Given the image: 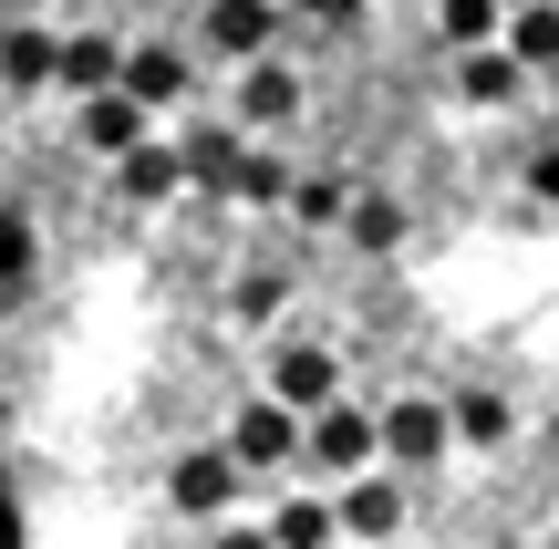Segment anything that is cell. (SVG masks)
I'll return each instance as SVG.
<instances>
[{"label":"cell","mask_w":559,"mask_h":549,"mask_svg":"<svg viewBox=\"0 0 559 549\" xmlns=\"http://www.w3.org/2000/svg\"><path fill=\"white\" fill-rule=\"evenodd\" d=\"M508 549H519V539H508Z\"/></svg>","instance_id":"4316f807"},{"label":"cell","mask_w":559,"mask_h":549,"mask_svg":"<svg viewBox=\"0 0 559 549\" xmlns=\"http://www.w3.org/2000/svg\"><path fill=\"white\" fill-rule=\"evenodd\" d=\"M145 115H156V104H145L135 83H104V94H83V145H94V156H124V145H145Z\"/></svg>","instance_id":"52a82bcc"},{"label":"cell","mask_w":559,"mask_h":549,"mask_svg":"<svg viewBox=\"0 0 559 549\" xmlns=\"http://www.w3.org/2000/svg\"><path fill=\"white\" fill-rule=\"evenodd\" d=\"M228 446L249 456V477H270V467H290V456H311V415H300L290 394H260V405L228 415Z\"/></svg>","instance_id":"3957f363"},{"label":"cell","mask_w":559,"mask_h":549,"mask_svg":"<svg viewBox=\"0 0 559 549\" xmlns=\"http://www.w3.org/2000/svg\"><path fill=\"white\" fill-rule=\"evenodd\" d=\"M528 62L508 52V41H477V52H456V104H477V115H498V104H519Z\"/></svg>","instance_id":"9c48e42d"},{"label":"cell","mask_w":559,"mask_h":549,"mask_svg":"<svg viewBox=\"0 0 559 549\" xmlns=\"http://www.w3.org/2000/svg\"><path fill=\"white\" fill-rule=\"evenodd\" d=\"M52 83H62L73 104H83V94H104V83H124V41H104V32H73V41H62V73H52Z\"/></svg>","instance_id":"7c38bea8"},{"label":"cell","mask_w":559,"mask_h":549,"mask_svg":"<svg viewBox=\"0 0 559 549\" xmlns=\"http://www.w3.org/2000/svg\"><path fill=\"white\" fill-rule=\"evenodd\" d=\"M270 539L280 549H332L342 539V498H280V509H270Z\"/></svg>","instance_id":"5bb4252c"},{"label":"cell","mask_w":559,"mask_h":549,"mask_svg":"<svg viewBox=\"0 0 559 549\" xmlns=\"http://www.w3.org/2000/svg\"><path fill=\"white\" fill-rule=\"evenodd\" d=\"M508 435H519V405H508L498 384H466V394H456V446H466V456H498Z\"/></svg>","instance_id":"8fae6325"},{"label":"cell","mask_w":559,"mask_h":549,"mask_svg":"<svg viewBox=\"0 0 559 549\" xmlns=\"http://www.w3.org/2000/svg\"><path fill=\"white\" fill-rule=\"evenodd\" d=\"M21 270H32V218L0 207V281H21Z\"/></svg>","instance_id":"44dd1931"},{"label":"cell","mask_w":559,"mask_h":549,"mask_svg":"<svg viewBox=\"0 0 559 549\" xmlns=\"http://www.w3.org/2000/svg\"><path fill=\"white\" fill-rule=\"evenodd\" d=\"M228 198H249V207H290V166H280V156H239Z\"/></svg>","instance_id":"d6986e66"},{"label":"cell","mask_w":559,"mask_h":549,"mask_svg":"<svg viewBox=\"0 0 559 549\" xmlns=\"http://www.w3.org/2000/svg\"><path fill=\"white\" fill-rule=\"evenodd\" d=\"M508 52H519L528 73H549L559 62V0H519V11H508Z\"/></svg>","instance_id":"2e32d148"},{"label":"cell","mask_w":559,"mask_h":549,"mask_svg":"<svg viewBox=\"0 0 559 549\" xmlns=\"http://www.w3.org/2000/svg\"><path fill=\"white\" fill-rule=\"evenodd\" d=\"M239 115H249V124H290V115H300V73L260 52V62H249V83H239Z\"/></svg>","instance_id":"4fadbf2b"},{"label":"cell","mask_w":559,"mask_h":549,"mask_svg":"<svg viewBox=\"0 0 559 549\" xmlns=\"http://www.w3.org/2000/svg\"><path fill=\"white\" fill-rule=\"evenodd\" d=\"M270 394H290L300 415L332 405V394H342V353L311 343V332H280V343H270Z\"/></svg>","instance_id":"8992f818"},{"label":"cell","mask_w":559,"mask_h":549,"mask_svg":"<svg viewBox=\"0 0 559 549\" xmlns=\"http://www.w3.org/2000/svg\"><path fill=\"white\" fill-rule=\"evenodd\" d=\"M300 11H311V21H353V0H300Z\"/></svg>","instance_id":"d4e9b609"},{"label":"cell","mask_w":559,"mask_h":549,"mask_svg":"<svg viewBox=\"0 0 559 549\" xmlns=\"http://www.w3.org/2000/svg\"><path fill=\"white\" fill-rule=\"evenodd\" d=\"M239 477H249V456H239V446H187L177 467H166V509L218 529V518L239 509Z\"/></svg>","instance_id":"6da1fadb"},{"label":"cell","mask_w":559,"mask_h":549,"mask_svg":"<svg viewBox=\"0 0 559 549\" xmlns=\"http://www.w3.org/2000/svg\"><path fill=\"white\" fill-rule=\"evenodd\" d=\"M508 11L519 0H445L436 32H445V52H477V41H508Z\"/></svg>","instance_id":"9a60e30c"},{"label":"cell","mask_w":559,"mask_h":549,"mask_svg":"<svg viewBox=\"0 0 559 549\" xmlns=\"http://www.w3.org/2000/svg\"><path fill=\"white\" fill-rule=\"evenodd\" d=\"M373 456H383V415L373 405H342V394H332V405H311V467L332 477V488H342V477H362Z\"/></svg>","instance_id":"5b68a950"},{"label":"cell","mask_w":559,"mask_h":549,"mask_svg":"<svg viewBox=\"0 0 559 549\" xmlns=\"http://www.w3.org/2000/svg\"><path fill=\"white\" fill-rule=\"evenodd\" d=\"M383 549H404V539H383Z\"/></svg>","instance_id":"484cf974"},{"label":"cell","mask_w":559,"mask_h":549,"mask_svg":"<svg viewBox=\"0 0 559 549\" xmlns=\"http://www.w3.org/2000/svg\"><path fill=\"white\" fill-rule=\"evenodd\" d=\"M353 239H362V249H394V239H404V207L362 198V207H353Z\"/></svg>","instance_id":"ffe728a7"},{"label":"cell","mask_w":559,"mask_h":549,"mask_svg":"<svg viewBox=\"0 0 559 549\" xmlns=\"http://www.w3.org/2000/svg\"><path fill=\"white\" fill-rule=\"evenodd\" d=\"M528 198L559 207V145H539V156H528Z\"/></svg>","instance_id":"603a6c76"},{"label":"cell","mask_w":559,"mask_h":549,"mask_svg":"<svg viewBox=\"0 0 559 549\" xmlns=\"http://www.w3.org/2000/svg\"><path fill=\"white\" fill-rule=\"evenodd\" d=\"M115 187H124L135 207H156V198H177V187H198V177H187V156H177V145H156V135H145V145H124V156H115Z\"/></svg>","instance_id":"30bf717a"},{"label":"cell","mask_w":559,"mask_h":549,"mask_svg":"<svg viewBox=\"0 0 559 549\" xmlns=\"http://www.w3.org/2000/svg\"><path fill=\"white\" fill-rule=\"evenodd\" d=\"M270 41H280V0H207V52L260 62Z\"/></svg>","instance_id":"ba28073f"},{"label":"cell","mask_w":559,"mask_h":549,"mask_svg":"<svg viewBox=\"0 0 559 549\" xmlns=\"http://www.w3.org/2000/svg\"><path fill=\"white\" fill-rule=\"evenodd\" d=\"M290 207H300V218H342V177H300Z\"/></svg>","instance_id":"7402d4cb"},{"label":"cell","mask_w":559,"mask_h":549,"mask_svg":"<svg viewBox=\"0 0 559 549\" xmlns=\"http://www.w3.org/2000/svg\"><path fill=\"white\" fill-rule=\"evenodd\" d=\"M332 498H342V539H362V549L404 539V509H415V498H404V467H394V456H373L362 477H342Z\"/></svg>","instance_id":"277c9868"},{"label":"cell","mask_w":559,"mask_h":549,"mask_svg":"<svg viewBox=\"0 0 559 549\" xmlns=\"http://www.w3.org/2000/svg\"><path fill=\"white\" fill-rule=\"evenodd\" d=\"M207 549H280V539H270V518H260V529H228V518H218V529H207Z\"/></svg>","instance_id":"cb8c5ba5"},{"label":"cell","mask_w":559,"mask_h":549,"mask_svg":"<svg viewBox=\"0 0 559 549\" xmlns=\"http://www.w3.org/2000/svg\"><path fill=\"white\" fill-rule=\"evenodd\" d=\"M383 456H394L404 477L445 467V456H456V405H436V394H394V405H383Z\"/></svg>","instance_id":"7a4b0ae2"},{"label":"cell","mask_w":559,"mask_h":549,"mask_svg":"<svg viewBox=\"0 0 559 549\" xmlns=\"http://www.w3.org/2000/svg\"><path fill=\"white\" fill-rule=\"evenodd\" d=\"M52 73H62V41L52 32H11V41H0V83L32 94V83H52Z\"/></svg>","instance_id":"ac0fdd59"},{"label":"cell","mask_w":559,"mask_h":549,"mask_svg":"<svg viewBox=\"0 0 559 549\" xmlns=\"http://www.w3.org/2000/svg\"><path fill=\"white\" fill-rule=\"evenodd\" d=\"M124 83H135L145 104H177V94H187V52H166V41H135V52H124Z\"/></svg>","instance_id":"e0dca14e"}]
</instances>
